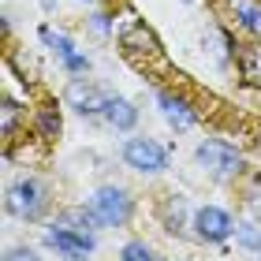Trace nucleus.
<instances>
[{"mask_svg": "<svg viewBox=\"0 0 261 261\" xmlns=\"http://www.w3.org/2000/svg\"><path fill=\"white\" fill-rule=\"evenodd\" d=\"M116 34H120V45H123V53L130 56V60H164L157 34H153L138 15H123Z\"/></svg>", "mask_w": 261, "mask_h": 261, "instance_id": "nucleus-1", "label": "nucleus"}, {"mask_svg": "<svg viewBox=\"0 0 261 261\" xmlns=\"http://www.w3.org/2000/svg\"><path fill=\"white\" fill-rule=\"evenodd\" d=\"M8 213L11 217H19V220H38L45 205H49V191L38 183V179H19L15 187L8 191Z\"/></svg>", "mask_w": 261, "mask_h": 261, "instance_id": "nucleus-2", "label": "nucleus"}, {"mask_svg": "<svg viewBox=\"0 0 261 261\" xmlns=\"http://www.w3.org/2000/svg\"><path fill=\"white\" fill-rule=\"evenodd\" d=\"M198 164L209 175H217V179H231V175H239L243 157L228 146V142H205V146H198Z\"/></svg>", "mask_w": 261, "mask_h": 261, "instance_id": "nucleus-3", "label": "nucleus"}, {"mask_svg": "<svg viewBox=\"0 0 261 261\" xmlns=\"http://www.w3.org/2000/svg\"><path fill=\"white\" fill-rule=\"evenodd\" d=\"M90 209L97 213V220L105 228H120V224H127V217H130V198H127V191H120V187H101V191L93 194Z\"/></svg>", "mask_w": 261, "mask_h": 261, "instance_id": "nucleus-4", "label": "nucleus"}, {"mask_svg": "<svg viewBox=\"0 0 261 261\" xmlns=\"http://www.w3.org/2000/svg\"><path fill=\"white\" fill-rule=\"evenodd\" d=\"M123 161H127L135 172H149V175H153V172L164 168V161H168V157H164V149H161L153 138H130L127 146H123Z\"/></svg>", "mask_w": 261, "mask_h": 261, "instance_id": "nucleus-5", "label": "nucleus"}, {"mask_svg": "<svg viewBox=\"0 0 261 261\" xmlns=\"http://www.w3.org/2000/svg\"><path fill=\"white\" fill-rule=\"evenodd\" d=\"M45 243L56 246V250L67 254V257H86L93 250V235L90 231H75V228H67V224H56V228L45 235Z\"/></svg>", "mask_w": 261, "mask_h": 261, "instance_id": "nucleus-6", "label": "nucleus"}, {"mask_svg": "<svg viewBox=\"0 0 261 261\" xmlns=\"http://www.w3.org/2000/svg\"><path fill=\"white\" fill-rule=\"evenodd\" d=\"M67 105H75L82 116H97V112H105V105H109V93L97 90V86L86 82V79H71V86H67Z\"/></svg>", "mask_w": 261, "mask_h": 261, "instance_id": "nucleus-7", "label": "nucleus"}, {"mask_svg": "<svg viewBox=\"0 0 261 261\" xmlns=\"http://www.w3.org/2000/svg\"><path fill=\"white\" fill-rule=\"evenodd\" d=\"M194 228H198V235H201V239L220 243V239H228V235L235 231V220H231L224 209H213V205H205V209H198V213H194Z\"/></svg>", "mask_w": 261, "mask_h": 261, "instance_id": "nucleus-8", "label": "nucleus"}, {"mask_svg": "<svg viewBox=\"0 0 261 261\" xmlns=\"http://www.w3.org/2000/svg\"><path fill=\"white\" fill-rule=\"evenodd\" d=\"M161 112H164V120H168L175 130H191L194 127V109L187 105L183 97H172V93H161Z\"/></svg>", "mask_w": 261, "mask_h": 261, "instance_id": "nucleus-9", "label": "nucleus"}, {"mask_svg": "<svg viewBox=\"0 0 261 261\" xmlns=\"http://www.w3.org/2000/svg\"><path fill=\"white\" fill-rule=\"evenodd\" d=\"M41 38L56 49V56L64 60V67H67V71H86V56L75 53V45H71V41L64 38V34H53L49 27H45V30H41Z\"/></svg>", "mask_w": 261, "mask_h": 261, "instance_id": "nucleus-10", "label": "nucleus"}, {"mask_svg": "<svg viewBox=\"0 0 261 261\" xmlns=\"http://www.w3.org/2000/svg\"><path fill=\"white\" fill-rule=\"evenodd\" d=\"M101 116H105V123H109V127H120V130H130V127H135V120H138L135 105L123 101V97H109V105H105Z\"/></svg>", "mask_w": 261, "mask_h": 261, "instance_id": "nucleus-11", "label": "nucleus"}, {"mask_svg": "<svg viewBox=\"0 0 261 261\" xmlns=\"http://www.w3.org/2000/svg\"><path fill=\"white\" fill-rule=\"evenodd\" d=\"M235 19L250 34H261V8H254L250 0H235Z\"/></svg>", "mask_w": 261, "mask_h": 261, "instance_id": "nucleus-12", "label": "nucleus"}, {"mask_svg": "<svg viewBox=\"0 0 261 261\" xmlns=\"http://www.w3.org/2000/svg\"><path fill=\"white\" fill-rule=\"evenodd\" d=\"M120 261H153V250H149L146 243H127Z\"/></svg>", "mask_w": 261, "mask_h": 261, "instance_id": "nucleus-13", "label": "nucleus"}, {"mask_svg": "<svg viewBox=\"0 0 261 261\" xmlns=\"http://www.w3.org/2000/svg\"><path fill=\"white\" fill-rule=\"evenodd\" d=\"M4 261H38V254H34V250H8Z\"/></svg>", "mask_w": 261, "mask_h": 261, "instance_id": "nucleus-14", "label": "nucleus"}, {"mask_svg": "<svg viewBox=\"0 0 261 261\" xmlns=\"http://www.w3.org/2000/svg\"><path fill=\"white\" fill-rule=\"evenodd\" d=\"M11 127H15V105L4 101V135H11Z\"/></svg>", "mask_w": 261, "mask_h": 261, "instance_id": "nucleus-15", "label": "nucleus"}, {"mask_svg": "<svg viewBox=\"0 0 261 261\" xmlns=\"http://www.w3.org/2000/svg\"><path fill=\"white\" fill-rule=\"evenodd\" d=\"M71 261H82V257H71Z\"/></svg>", "mask_w": 261, "mask_h": 261, "instance_id": "nucleus-16", "label": "nucleus"}]
</instances>
